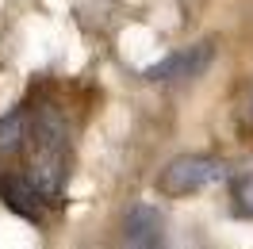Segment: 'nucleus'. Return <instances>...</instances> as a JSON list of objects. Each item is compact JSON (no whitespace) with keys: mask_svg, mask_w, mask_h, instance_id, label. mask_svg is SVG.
Here are the masks:
<instances>
[{"mask_svg":"<svg viewBox=\"0 0 253 249\" xmlns=\"http://www.w3.org/2000/svg\"><path fill=\"white\" fill-rule=\"evenodd\" d=\"M222 172L226 169H222V161H215V157L184 154V157H176V161L165 165V172L158 176V188L165 196H192V192L207 188L211 180H222Z\"/></svg>","mask_w":253,"mask_h":249,"instance_id":"nucleus-1","label":"nucleus"},{"mask_svg":"<svg viewBox=\"0 0 253 249\" xmlns=\"http://www.w3.org/2000/svg\"><path fill=\"white\" fill-rule=\"evenodd\" d=\"M211 58H215V42L207 39V42H196V46H188V50H176L169 58H161L158 65H150V69H146V81H154V84L196 81L207 65H211Z\"/></svg>","mask_w":253,"mask_h":249,"instance_id":"nucleus-2","label":"nucleus"},{"mask_svg":"<svg viewBox=\"0 0 253 249\" xmlns=\"http://www.w3.org/2000/svg\"><path fill=\"white\" fill-rule=\"evenodd\" d=\"M165 238V218L154 203H134L123 218V242L126 246H138V249H150V246H161Z\"/></svg>","mask_w":253,"mask_h":249,"instance_id":"nucleus-3","label":"nucleus"},{"mask_svg":"<svg viewBox=\"0 0 253 249\" xmlns=\"http://www.w3.org/2000/svg\"><path fill=\"white\" fill-rule=\"evenodd\" d=\"M31 188L42 200H58L65 188V161L62 154H39V161L31 165Z\"/></svg>","mask_w":253,"mask_h":249,"instance_id":"nucleus-4","label":"nucleus"},{"mask_svg":"<svg viewBox=\"0 0 253 249\" xmlns=\"http://www.w3.org/2000/svg\"><path fill=\"white\" fill-rule=\"evenodd\" d=\"M0 196H4V203H8L16 215H23V218H35V215H39V200H42V196H39L31 184L4 176V180H0Z\"/></svg>","mask_w":253,"mask_h":249,"instance_id":"nucleus-5","label":"nucleus"},{"mask_svg":"<svg viewBox=\"0 0 253 249\" xmlns=\"http://www.w3.org/2000/svg\"><path fill=\"white\" fill-rule=\"evenodd\" d=\"M35 142H39L42 154H62L65 150V123H62V115L54 108H46L39 115V123H35Z\"/></svg>","mask_w":253,"mask_h":249,"instance_id":"nucleus-6","label":"nucleus"},{"mask_svg":"<svg viewBox=\"0 0 253 249\" xmlns=\"http://www.w3.org/2000/svg\"><path fill=\"white\" fill-rule=\"evenodd\" d=\"M23 134H27V111H8L0 119V157H12L23 146Z\"/></svg>","mask_w":253,"mask_h":249,"instance_id":"nucleus-7","label":"nucleus"},{"mask_svg":"<svg viewBox=\"0 0 253 249\" xmlns=\"http://www.w3.org/2000/svg\"><path fill=\"white\" fill-rule=\"evenodd\" d=\"M234 203L242 207V211H250V215H253V172H246V176H238V180H234Z\"/></svg>","mask_w":253,"mask_h":249,"instance_id":"nucleus-8","label":"nucleus"},{"mask_svg":"<svg viewBox=\"0 0 253 249\" xmlns=\"http://www.w3.org/2000/svg\"><path fill=\"white\" fill-rule=\"evenodd\" d=\"M250 119H253V104H250Z\"/></svg>","mask_w":253,"mask_h":249,"instance_id":"nucleus-9","label":"nucleus"}]
</instances>
